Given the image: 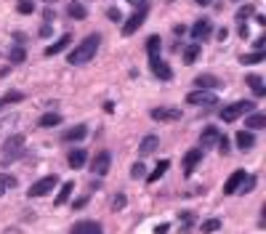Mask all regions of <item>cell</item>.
Here are the masks:
<instances>
[{"label": "cell", "instance_id": "1", "mask_svg": "<svg viewBox=\"0 0 266 234\" xmlns=\"http://www.w3.org/2000/svg\"><path fill=\"white\" fill-rule=\"evenodd\" d=\"M99 45H101V37L99 35H88L85 40L77 45L75 51H69L67 53V61L72 67H80V64H88V61L96 56V51H99Z\"/></svg>", "mask_w": 266, "mask_h": 234}, {"label": "cell", "instance_id": "2", "mask_svg": "<svg viewBox=\"0 0 266 234\" xmlns=\"http://www.w3.org/2000/svg\"><path fill=\"white\" fill-rule=\"evenodd\" d=\"M250 112H256L253 101H234V104L221 109V117H224V122H234V120H240V117H245Z\"/></svg>", "mask_w": 266, "mask_h": 234}, {"label": "cell", "instance_id": "3", "mask_svg": "<svg viewBox=\"0 0 266 234\" xmlns=\"http://www.w3.org/2000/svg\"><path fill=\"white\" fill-rule=\"evenodd\" d=\"M21 152H24V136H11L8 141L3 144V149H0V154H3V160H0V162L8 165V162L21 157Z\"/></svg>", "mask_w": 266, "mask_h": 234}, {"label": "cell", "instance_id": "4", "mask_svg": "<svg viewBox=\"0 0 266 234\" xmlns=\"http://www.w3.org/2000/svg\"><path fill=\"white\" fill-rule=\"evenodd\" d=\"M56 186H59V176H45V178H40V181H35L32 186H29L27 197H43V194L53 192Z\"/></svg>", "mask_w": 266, "mask_h": 234}, {"label": "cell", "instance_id": "5", "mask_svg": "<svg viewBox=\"0 0 266 234\" xmlns=\"http://www.w3.org/2000/svg\"><path fill=\"white\" fill-rule=\"evenodd\" d=\"M144 21H146V3H144V5H138V8L133 11V16L123 24V35H125V37H131L138 27L144 24Z\"/></svg>", "mask_w": 266, "mask_h": 234}, {"label": "cell", "instance_id": "6", "mask_svg": "<svg viewBox=\"0 0 266 234\" xmlns=\"http://www.w3.org/2000/svg\"><path fill=\"white\" fill-rule=\"evenodd\" d=\"M109 168H112V154H109V152H99L96 160L91 162V173L93 176H107Z\"/></svg>", "mask_w": 266, "mask_h": 234}, {"label": "cell", "instance_id": "7", "mask_svg": "<svg viewBox=\"0 0 266 234\" xmlns=\"http://www.w3.org/2000/svg\"><path fill=\"white\" fill-rule=\"evenodd\" d=\"M152 120H157V122H173V120H181V112L173 107H154L152 109Z\"/></svg>", "mask_w": 266, "mask_h": 234}, {"label": "cell", "instance_id": "8", "mask_svg": "<svg viewBox=\"0 0 266 234\" xmlns=\"http://www.w3.org/2000/svg\"><path fill=\"white\" fill-rule=\"evenodd\" d=\"M149 67H152L154 77H160V80H165V83L170 80V77H173V69H170L160 56H149Z\"/></svg>", "mask_w": 266, "mask_h": 234}, {"label": "cell", "instance_id": "9", "mask_svg": "<svg viewBox=\"0 0 266 234\" xmlns=\"http://www.w3.org/2000/svg\"><path fill=\"white\" fill-rule=\"evenodd\" d=\"M210 32H213V24H210V19H197L192 27V37L194 40H208Z\"/></svg>", "mask_w": 266, "mask_h": 234}, {"label": "cell", "instance_id": "10", "mask_svg": "<svg viewBox=\"0 0 266 234\" xmlns=\"http://www.w3.org/2000/svg\"><path fill=\"white\" fill-rule=\"evenodd\" d=\"M186 101L194 104V107H200V104H202V107H213V104H216V96H210L208 91H200V88H197V91H192L189 96H186Z\"/></svg>", "mask_w": 266, "mask_h": 234}, {"label": "cell", "instance_id": "11", "mask_svg": "<svg viewBox=\"0 0 266 234\" xmlns=\"http://www.w3.org/2000/svg\"><path fill=\"white\" fill-rule=\"evenodd\" d=\"M245 178H248L245 170H234V173L229 176V181L224 184V194H234V192H237L242 184H245Z\"/></svg>", "mask_w": 266, "mask_h": 234}, {"label": "cell", "instance_id": "12", "mask_svg": "<svg viewBox=\"0 0 266 234\" xmlns=\"http://www.w3.org/2000/svg\"><path fill=\"white\" fill-rule=\"evenodd\" d=\"M200 160H202V149H189V152H186L184 154V173L192 176L194 168L200 165Z\"/></svg>", "mask_w": 266, "mask_h": 234}, {"label": "cell", "instance_id": "13", "mask_svg": "<svg viewBox=\"0 0 266 234\" xmlns=\"http://www.w3.org/2000/svg\"><path fill=\"white\" fill-rule=\"evenodd\" d=\"M72 234H104L99 221H77L72 226Z\"/></svg>", "mask_w": 266, "mask_h": 234}, {"label": "cell", "instance_id": "14", "mask_svg": "<svg viewBox=\"0 0 266 234\" xmlns=\"http://www.w3.org/2000/svg\"><path fill=\"white\" fill-rule=\"evenodd\" d=\"M88 136V125H75V128H69L64 136H61V141H67V144H75V141H83V138Z\"/></svg>", "mask_w": 266, "mask_h": 234}, {"label": "cell", "instance_id": "15", "mask_svg": "<svg viewBox=\"0 0 266 234\" xmlns=\"http://www.w3.org/2000/svg\"><path fill=\"white\" fill-rule=\"evenodd\" d=\"M194 85H197L200 91H213V88H221V80L213 75H197L194 77Z\"/></svg>", "mask_w": 266, "mask_h": 234}, {"label": "cell", "instance_id": "16", "mask_svg": "<svg viewBox=\"0 0 266 234\" xmlns=\"http://www.w3.org/2000/svg\"><path fill=\"white\" fill-rule=\"evenodd\" d=\"M245 125H248L250 130H261V128H266V115H264V112H250V115L245 117Z\"/></svg>", "mask_w": 266, "mask_h": 234}, {"label": "cell", "instance_id": "17", "mask_svg": "<svg viewBox=\"0 0 266 234\" xmlns=\"http://www.w3.org/2000/svg\"><path fill=\"white\" fill-rule=\"evenodd\" d=\"M218 128L216 125H208L205 130H202V136H200V141H202V149H208V146H213L216 141H218Z\"/></svg>", "mask_w": 266, "mask_h": 234}, {"label": "cell", "instance_id": "18", "mask_svg": "<svg viewBox=\"0 0 266 234\" xmlns=\"http://www.w3.org/2000/svg\"><path fill=\"white\" fill-rule=\"evenodd\" d=\"M253 144H256V136L250 130H240L237 133V149L248 152V149H253Z\"/></svg>", "mask_w": 266, "mask_h": 234}, {"label": "cell", "instance_id": "19", "mask_svg": "<svg viewBox=\"0 0 266 234\" xmlns=\"http://www.w3.org/2000/svg\"><path fill=\"white\" fill-rule=\"evenodd\" d=\"M248 85L253 88V93H256L258 99L266 96V85H264V77L261 75H248Z\"/></svg>", "mask_w": 266, "mask_h": 234}, {"label": "cell", "instance_id": "20", "mask_svg": "<svg viewBox=\"0 0 266 234\" xmlns=\"http://www.w3.org/2000/svg\"><path fill=\"white\" fill-rule=\"evenodd\" d=\"M85 160H88V154H85L83 149H75V152L67 157V162H69V168H72V170H80V168H85Z\"/></svg>", "mask_w": 266, "mask_h": 234}, {"label": "cell", "instance_id": "21", "mask_svg": "<svg viewBox=\"0 0 266 234\" xmlns=\"http://www.w3.org/2000/svg\"><path fill=\"white\" fill-rule=\"evenodd\" d=\"M69 43H72V37H69V35H61V37H59L56 43H53V45H48V48H45V56H56V53H61V51H64V48H67Z\"/></svg>", "mask_w": 266, "mask_h": 234}, {"label": "cell", "instance_id": "22", "mask_svg": "<svg viewBox=\"0 0 266 234\" xmlns=\"http://www.w3.org/2000/svg\"><path fill=\"white\" fill-rule=\"evenodd\" d=\"M157 144H160L157 136H146L144 141L138 144V154H141V157H144V154H152L154 149H157Z\"/></svg>", "mask_w": 266, "mask_h": 234}, {"label": "cell", "instance_id": "23", "mask_svg": "<svg viewBox=\"0 0 266 234\" xmlns=\"http://www.w3.org/2000/svg\"><path fill=\"white\" fill-rule=\"evenodd\" d=\"M72 189H75L72 181L61 184V189H59V194H56V200H53V205H64V202L69 200V194H72Z\"/></svg>", "mask_w": 266, "mask_h": 234}, {"label": "cell", "instance_id": "24", "mask_svg": "<svg viewBox=\"0 0 266 234\" xmlns=\"http://www.w3.org/2000/svg\"><path fill=\"white\" fill-rule=\"evenodd\" d=\"M168 168H170V162H168V160H160V162H157V168H154V170H152V173H149V176H146V181H149V184H154V181H160V176H162V173H165V170H168Z\"/></svg>", "mask_w": 266, "mask_h": 234}, {"label": "cell", "instance_id": "25", "mask_svg": "<svg viewBox=\"0 0 266 234\" xmlns=\"http://www.w3.org/2000/svg\"><path fill=\"white\" fill-rule=\"evenodd\" d=\"M266 59V53L264 51H253V53H242L240 61L242 64H261V61Z\"/></svg>", "mask_w": 266, "mask_h": 234}, {"label": "cell", "instance_id": "26", "mask_svg": "<svg viewBox=\"0 0 266 234\" xmlns=\"http://www.w3.org/2000/svg\"><path fill=\"white\" fill-rule=\"evenodd\" d=\"M13 186H16V178L8 176V173H0V197H3L8 189H13Z\"/></svg>", "mask_w": 266, "mask_h": 234}, {"label": "cell", "instance_id": "27", "mask_svg": "<svg viewBox=\"0 0 266 234\" xmlns=\"http://www.w3.org/2000/svg\"><path fill=\"white\" fill-rule=\"evenodd\" d=\"M160 48H162V40H160L157 35H152L149 40H146V53H149V56H157Z\"/></svg>", "mask_w": 266, "mask_h": 234}, {"label": "cell", "instance_id": "28", "mask_svg": "<svg viewBox=\"0 0 266 234\" xmlns=\"http://www.w3.org/2000/svg\"><path fill=\"white\" fill-rule=\"evenodd\" d=\"M197 56H200V45L194 43V45H189V48L184 51V64H194V61H197Z\"/></svg>", "mask_w": 266, "mask_h": 234}, {"label": "cell", "instance_id": "29", "mask_svg": "<svg viewBox=\"0 0 266 234\" xmlns=\"http://www.w3.org/2000/svg\"><path fill=\"white\" fill-rule=\"evenodd\" d=\"M59 122H61V115H56V112H48V115H43V117H40V125H43V128L59 125Z\"/></svg>", "mask_w": 266, "mask_h": 234}, {"label": "cell", "instance_id": "30", "mask_svg": "<svg viewBox=\"0 0 266 234\" xmlns=\"http://www.w3.org/2000/svg\"><path fill=\"white\" fill-rule=\"evenodd\" d=\"M67 11H69V16H72V19H85V16H88V11H85L80 3H69Z\"/></svg>", "mask_w": 266, "mask_h": 234}, {"label": "cell", "instance_id": "31", "mask_svg": "<svg viewBox=\"0 0 266 234\" xmlns=\"http://www.w3.org/2000/svg\"><path fill=\"white\" fill-rule=\"evenodd\" d=\"M221 229V221L218 218H208V221H202V234H213Z\"/></svg>", "mask_w": 266, "mask_h": 234}, {"label": "cell", "instance_id": "32", "mask_svg": "<svg viewBox=\"0 0 266 234\" xmlns=\"http://www.w3.org/2000/svg\"><path fill=\"white\" fill-rule=\"evenodd\" d=\"M16 11L24 13V16H29V13L35 11V3H32V0H19V3H16Z\"/></svg>", "mask_w": 266, "mask_h": 234}, {"label": "cell", "instance_id": "33", "mask_svg": "<svg viewBox=\"0 0 266 234\" xmlns=\"http://www.w3.org/2000/svg\"><path fill=\"white\" fill-rule=\"evenodd\" d=\"M21 99H24V93H19V91H11V93H5L3 104H19Z\"/></svg>", "mask_w": 266, "mask_h": 234}, {"label": "cell", "instance_id": "34", "mask_svg": "<svg viewBox=\"0 0 266 234\" xmlns=\"http://www.w3.org/2000/svg\"><path fill=\"white\" fill-rule=\"evenodd\" d=\"M131 176H133V178H144V176H146V168H144V162H136V165L131 168Z\"/></svg>", "mask_w": 266, "mask_h": 234}, {"label": "cell", "instance_id": "35", "mask_svg": "<svg viewBox=\"0 0 266 234\" xmlns=\"http://www.w3.org/2000/svg\"><path fill=\"white\" fill-rule=\"evenodd\" d=\"M123 208H125V194H117L112 200V210H123Z\"/></svg>", "mask_w": 266, "mask_h": 234}, {"label": "cell", "instance_id": "36", "mask_svg": "<svg viewBox=\"0 0 266 234\" xmlns=\"http://www.w3.org/2000/svg\"><path fill=\"white\" fill-rule=\"evenodd\" d=\"M250 13H253V5H245V8H240V11H237V19H240V21H245Z\"/></svg>", "mask_w": 266, "mask_h": 234}, {"label": "cell", "instance_id": "37", "mask_svg": "<svg viewBox=\"0 0 266 234\" xmlns=\"http://www.w3.org/2000/svg\"><path fill=\"white\" fill-rule=\"evenodd\" d=\"M11 61L21 64V61H24V51H21V48H13V51H11Z\"/></svg>", "mask_w": 266, "mask_h": 234}, {"label": "cell", "instance_id": "38", "mask_svg": "<svg viewBox=\"0 0 266 234\" xmlns=\"http://www.w3.org/2000/svg\"><path fill=\"white\" fill-rule=\"evenodd\" d=\"M218 149H221V154L229 152V138L226 136H218Z\"/></svg>", "mask_w": 266, "mask_h": 234}, {"label": "cell", "instance_id": "39", "mask_svg": "<svg viewBox=\"0 0 266 234\" xmlns=\"http://www.w3.org/2000/svg\"><path fill=\"white\" fill-rule=\"evenodd\" d=\"M245 181H248V184L242 186V192H253V189H256V176H248Z\"/></svg>", "mask_w": 266, "mask_h": 234}, {"label": "cell", "instance_id": "40", "mask_svg": "<svg viewBox=\"0 0 266 234\" xmlns=\"http://www.w3.org/2000/svg\"><path fill=\"white\" fill-rule=\"evenodd\" d=\"M72 205H75V210H80V208H85V205H88V197H80L77 202H72Z\"/></svg>", "mask_w": 266, "mask_h": 234}, {"label": "cell", "instance_id": "41", "mask_svg": "<svg viewBox=\"0 0 266 234\" xmlns=\"http://www.w3.org/2000/svg\"><path fill=\"white\" fill-rule=\"evenodd\" d=\"M37 35H40V37H48V35H51V27H48V24H43V27H40V32H37Z\"/></svg>", "mask_w": 266, "mask_h": 234}, {"label": "cell", "instance_id": "42", "mask_svg": "<svg viewBox=\"0 0 266 234\" xmlns=\"http://www.w3.org/2000/svg\"><path fill=\"white\" fill-rule=\"evenodd\" d=\"M168 229H170V226L162 224V226H157V229H154V234H168Z\"/></svg>", "mask_w": 266, "mask_h": 234}, {"label": "cell", "instance_id": "43", "mask_svg": "<svg viewBox=\"0 0 266 234\" xmlns=\"http://www.w3.org/2000/svg\"><path fill=\"white\" fill-rule=\"evenodd\" d=\"M226 35H229V29H226V27H224V29H218V40H221V43L226 40Z\"/></svg>", "mask_w": 266, "mask_h": 234}, {"label": "cell", "instance_id": "44", "mask_svg": "<svg viewBox=\"0 0 266 234\" xmlns=\"http://www.w3.org/2000/svg\"><path fill=\"white\" fill-rule=\"evenodd\" d=\"M173 32H176V35H178V37H181V35H184V32H186V27H184V24H178V27H176V29H173Z\"/></svg>", "mask_w": 266, "mask_h": 234}, {"label": "cell", "instance_id": "45", "mask_svg": "<svg viewBox=\"0 0 266 234\" xmlns=\"http://www.w3.org/2000/svg\"><path fill=\"white\" fill-rule=\"evenodd\" d=\"M128 3H131V5H136V8H138V5H144L146 0H128Z\"/></svg>", "mask_w": 266, "mask_h": 234}, {"label": "cell", "instance_id": "46", "mask_svg": "<svg viewBox=\"0 0 266 234\" xmlns=\"http://www.w3.org/2000/svg\"><path fill=\"white\" fill-rule=\"evenodd\" d=\"M197 3H200V5H208V3H210V0H197Z\"/></svg>", "mask_w": 266, "mask_h": 234}, {"label": "cell", "instance_id": "47", "mask_svg": "<svg viewBox=\"0 0 266 234\" xmlns=\"http://www.w3.org/2000/svg\"><path fill=\"white\" fill-rule=\"evenodd\" d=\"M3 107H5V104H3V101H0V109H3Z\"/></svg>", "mask_w": 266, "mask_h": 234}]
</instances>
